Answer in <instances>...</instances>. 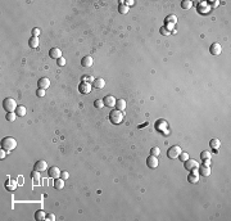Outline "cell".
I'll return each mask as SVG.
<instances>
[{"mask_svg":"<svg viewBox=\"0 0 231 221\" xmlns=\"http://www.w3.org/2000/svg\"><path fill=\"white\" fill-rule=\"evenodd\" d=\"M200 158H202V161L211 160V152H208V150H203V152L200 153Z\"/></svg>","mask_w":231,"mask_h":221,"instance_id":"31","label":"cell"},{"mask_svg":"<svg viewBox=\"0 0 231 221\" xmlns=\"http://www.w3.org/2000/svg\"><path fill=\"white\" fill-rule=\"evenodd\" d=\"M94 107H95V108H98V109H102L103 107H104L103 99H96V100L94 102Z\"/></svg>","mask_w":231,"mask_h":221,"instance_id":"32","label":"cell"},{"mask_svg":"<svg viewBox=\"0 0 231 221\" xmlns=\"http://www.w3.org/2000/svg\"><path fill=\"white\" fill-rule=\"evenodd\" d=\"M184 167L186 168L188 171H191L193 168H195V167H199V165H198V162H196L195 160H186L184 162Z\"/></svg>","mask_w":231,"mask_h":221,"instance_id":"9","label":"cell"},{"mask_svg":"<svg viewBox=\"0 0 231 221\" xmlns=\"http://www.w3.org/2000/svg\"><path fill=\"white\" fill-rule=\"evenodd\" d=\"M115 109H118V110H125L126 109V100L125 99H117V100H115Z\"/></svg>","mask_w":231,"mask_h":221,"instance_id":"23","label":"cell"},{"mask_svg":"<svg viewBox=\"0 0 231 221\" xmlns=\"http://www.w3.org/2000/svg\"><path fill=\"white\" fill-rule=\"evenodd\" d=\"M188 180H189V183H191V184H198L199 183V175L198 174H189L188 175Z\"/></svg>","mask_w":231,"mask_h":221,"instance_id":"25","label":"cell"},{"mask_svg":"<svg viewBox=\"0 0 231 221\" xmlns=\"http://www.w3.org/2000/svg\"><path fill=\"white\" fill-rule=\"evenodd\" d=\"M17 148V140L14 138L6 136L1 140V149L6 150V152H12L13 149Z\"/></svg>","mask_w":231,"mask_h":221,"instance_id":"1","label":"cell"},{"mask_svg":"<svg viewBox=\"0 0 231 221\" xmlns=\"http://www.w3.org/2000/svg\"><path fill=\"white\" fill-rule=\"evenodd\" d=\"M165 22H166V25H175L177 22V17L175 14H170V16H167Z\"/></svg>","mask_w":231,"mask_h":221,"instance_id":"26","label":"cell"},{"mask_svg":"<svg viewBox=\"0 0 231 221\" xmlns=\"http://www.w3.org/2000/svg\"><path fill=\"white\" fill-rule=\"evenodd\" d=\"M159 31H161V34H162L163 36H167V35H170V31L167 30V28L165 27V26H163V27H161V30H159Z\"/></svg>","mask_w":231,"mask_h":221,"instance_id":"39","label":"cell"},{"mask_svg":"<svg viewBox=\"0 0 231 221\" xmlns=\"http://www.w3.org/2000/svg\"><path fill=\"white\" fill-rule=\"evenodd\" d=\"M209 144H211V148L213 150V153H218L217 150L219 149V147H221V142H219L218 139H212Z\"/></svg>","mask_w":231,"mask_h":221,"instance_id":"20","label":"cell"},{"mask_svg":"<svg viewBox=\"0 0 231 221\" xmlns=\"http://www.w3.org/2000/svg\"><path fill=\"white\" fill-rule=\"evenodd\" d=\"M46 219V212L44 211V209H39V211H36L35 213V220L36 221H43Z\"/></svg>","mask_w":231,"mask_h":221,"instance_id":"22","label":"cell"},{"mask_svg":"<svg viewBox=\"0 0 231 221\" xmlns=\"http://www.w3.org/2000/svg\"><path fill=\"white\" fill-rule=\"evenodd\" d=\"M81 66L82 67H91L92 66V58L90 57V55H86V57H84L82 59H81Z\"/></svg>","mask_w":231,"mask_h":221,"instance_id":"19","label":"cell"},{"mask_svg":"<svg viewBox=\"0 0 231 221\" xmlns=\"http://www.w3.org/2000/svg\"><path fill=\"white\" fill-rule=\"evenodd\" d=\"M81 80H82V81H85V82H94V81H95V79H94V77H92V76H89V75H86V76H82V79H81Z\"/></svg>","mask_w":231,"mask_h":221,"instance_id":"34","label":"cell"},{"mask_svg":"<svg viewBox=\"0 0 231 221\" xmlns=\"http://www.w3.org/2000/svg\"><path fill=\"white\" fill-rule=\"evenodd\" d=\"M128 10H130L128 6L126 4H123V1H121L120 6H118V12H120L121 14H126V13H128Z\"/></svg>","mask_w":231,"mask_h":221,"instance_id":"27","label":"cell"},{"mask_svg":"<svg viewBox=\"0 0 231 221\" xmlns=\"http://www.w3.org/2000/svg\"><path fill=\"white\" fill-rule=\"evenodd\" d=\"M203 165H206V166H211V160H204V161H203Z\"/></svg>","mask_w":231,"mask_h":221,"instance_id":"45","label":"cell"},{"mask_svg":"<svg viewBox=\"0 0 231 221\" xmlns=\"http://www.w3.org/2000/svg\"><path fill=\"white\" fill-rule=\"evenodd\" d=\"M178 158H180L181 162H185L186 160H189V154L186 153V152H181V154L178 156Z\"/></svg>","mask_w":231,"mask_h":221,"instance_id":"35","label":"cell"},{"mask_svg":"<svg viewBox=\"0 0 231 221\" xmlns=\"http://www.w3.org/2000/svg\"><path fill=\"white\" fill-rule=\"evenodd\" d=\"M61 174H62V171L59 170L57 166H53V167H50L49 170H48V175H49V178H53V179L61 178Z\"/></svg>","mask_w":231,"mask_h":221,"instance_id":"7","label":"cell"},{"mask_svg":"<svg viewBox=\"0 0 231 221\" xmlns=\"http://www.w3.org/2000/svg\"><path fill=\"white\" fill-rule=\"evenodd\" d=\"M37 86H39V89H44V90L49 89V86H50V80L48 79V77H41V79L37 81Z\"/></svg>","mask_w":231,"mask_h":221,"instance_id":"8","label":"cell"},{"mask_svg":"<svg viewBox=\"0 0 231 221\" xmlns=\"http://www.w3.org/2000/svg\"><path fill=\"white\" fill-rule=\"evenodd\" d=\"M150 154H152V156H155V157H158L159 154H161V149H159L158 147H153V148L150 149Z\"/></svg>","mask_w":231,"mask_h":221,"instance_id":"33","label":"cell"},{"mask_svg":"<svg viewBox=\"0 0 231 221\" xmlns=\"http://www.w3.org/2000/svg\"><path fill=\"white\" fill-rule=\"evenodd\" d=\"M54 188L58 190H61L64 188V180L62 178H58V179H54Z\"/></svg>","mask_w":231,"mask_h":221,"instance_id":"24","label":"cell"},{"mask_svg":"<svg viewBox=\"0 0 231 221\" xmlns=\"http://www.w3.org/2000/svg\"><path fill=\"white\" fill-rule=\"evenodd\" d=\"M39 44H40L39 38H35V36H32V38L28 40V46L31 48V49H37V48H39Z\"/></svg>","mask_w":231,"mask_h":221,"instance_id":"21","label":"cell"},{"mask_svg":"<svg viewBox=\"0 0 231 221\" xmlns=\"http://www.w3.org/2000/svg\"><path fill=\"white\" fill-rule=\"evenodd\" d=\"M16 112H9V113H6V116H5V118L6 121H9V122H13V121H16Z\"/></svg>","mask_w":231,"mask_h":221,"instance_id":"30","label":"cell"},{"mask_svg":"<svg viewBox=\"0 0 231 221\" xmlns=\"http://www.w3.org/2000/svg\"><path fill=\"white\" fill-rule=\"evenodd\" d=\"M17 102L14 100L13 98H5L4 100H3V108L4 110H6V113L9 112H16L17 109Z\"/></svg>","mask_w":231,"mask_h":221,"instance_id":"4","label":"cell"},{"mask_svg":"<svg viewBox=\"0 0 231 221\" xmlns=\"http://www.w3.org/2000/svg\"><path fill=\"white\" fill-rule=\"evenodd\" d=\"M49 57L51 59H59V58H62V50L59 48H53L49 51Z\"/></svg>","mask_w":231,"mask_h":221,"instance_id":"12","label":"cell"},{"mask_svg":"<svg viewBox=\"0 0 231 221\" xmlns=\"http://www.w3.org/2000/svg\"><path fill=\"white\" fill-rule=\"evenodd\" d=\"M61 178H62L63 180H67V179L69 178V174H68V172H67V171H63L62 174H61Z\"/></svg>","mask_w":231,"mask_h":221,"instance_id":"40","label":"cell"},{"mask_svg":"<svg viewBox=\"0 0 231 221\" xmlns=\"http://www.w3.org/2000/svg\"><path fill=\"white\" fill-rule=\"evenodd\" d=\"M109 121L113 125H120L123 122V112L118 109H113L109 112Z\"/></svg>","mask_w":231,"mask_h":221,"instance_id":"3","label":"cell"},{"mask_svg":"<svg viewBox=\"0 0 231 221\" xmlns=\"http://www.w3.org/2000/svg\"><path fill=\"white\" fill-rule=\"evenodd\" d=\"M91 89H92V85L90 82H85V81H82V82L79 85V91L81 94H90Z\"/></svg>","mask_w":231,"mask_h":221,"instance_id":"6","label":"cell"},{"mask_svg":"<svg viewBox=\"0 0 231 221\" xmlns=\"http://www.w3.org/2000/svg\"><path fill=\"white\" fill-rule=\"evenodd\" d=\"M209 51H211L212 55H219V54H221V51H222V46L219 45L218 43H213L211 45V48H209Z\"/></svg>","mask_w":231,"mask_h":221,"instance_id":"11","label":"cell"},{"mask_svg":"<svg viewBox=\"0 0 231 221\" xmlns=\"http://www.w3.org/2000/svg\"><path fill=\"white\" fill-rule=\"evenodd\" d=\"M5 189L8 191H14L17 189V181L16 180H9L8 179V181L5 183Z\"/></svg>","mask_w":231,"mask_h":221,"instance_id":"18","label":"cell"},{"mask_svg":"<svg viewBox=\"0 0 231 221\" xmlns=\"http://www.w3.org/2000/svg\"><path fill=\"white\" fill-rule=\"evenodd\" d=\"M92 86L98 90H102L103 87L105 86V80L102 79V77H98V79H95V81L92 82Z\"/></svg>","mask_w":231,"mask_h":221,"instance_id":"15","label":"cell"},{"mask_svg":"<svg viewBox=\"0 0 231 221\" xmlns=\"http://www.w3.org/2000/svg\"><path fill=\"white\" fill-rule=\"evenodd\" d=\"M147 166L149 168H155L158 166V158L155 157V156H149L148 158H147Z\"/></svg>","mask_w":231,"mask_h":221,"instance_id":"10","label":"cell"},{"mask_svg":"<svg viewBox=\"0 0 231 221\" xmlns=\"http://www.w3.org/2000/svg\"><path fill=\"white\" fill-rule=\"evenodd\" d=\"M193 5V1H190V0H182L181 1V8L182 9H190Z\"/></svg>","mask_w":231,"mask_h":221,"instance_id":"29","label":"cell"},{"mask_svg":"<svg viewBox=\"0 0 231 221\" xmlns=\"http://www.w3.org/2000/svg\"><path fill=\"white\" fill-rule=\"evenodd\" d=\"M31 180H32L33 185H39L40 181H41V176H40V172L36 171V170H33L31 172Z\"/></svg>","mask_w":231,"mask_h":221,"instance_id":"16","label":"cell"},{"mask_svg":"<svg viewBox=\"0 0 231 221\" xmlns=\"http://www.w3.org/2000/svg\"><path fill=\"white\" fill-rule=\"evenodd\" d=\"M16 115L19 117H23L26 115V107L25 105H18L16 109Z\"/></svg>","mask_w":231,"mask_h":221,"instance_id":"28","label":"cell"},{"mask_svg":"<svg viewBox=\"0 0 231 221\" xmlns=\"http://www.w3.org/2000/svg\"><path fill=\"white\" fill-rule=\"evenodd\" d=\"M46 167H48V165H46V162L45 161H37L35 166H33V170H36V171H39V172H41V171H45L46 170Z\"/></svg>","mask_w":231,"mask_h":221,"instance_id":"14","label":"cell"},{"mask_svg":"<svg viewBox=\"0 0 231 221\" xmlns=\"http://www.w3.org/2000/svg\"><path fill=\"white\" fill-rule=\"evenodd\" d=\"M45 220L53 221V220H55V215H53V213H50V215H46V219H45Z\"/></svg>","mask_w":231,"mask_h":221,"instance_id":"41","label":"cell"},{"mask_svg":"<svg viewBox=\"0 0 231 221\" xmlns=\"http://www.w3.org/2000/svg\"><path fill=\"white\" fill-rule=\"evenodd\" d=\"M6 150H4V149H1V153H0V158H1V160H4L5 158V156H6Z\"/></svg>","mask_w":231,"mask_h":221,"instance_id":"42","label":"cell"},{"mask_svg":"<svg viewBox=\"0 0 231 221\" xmlns=\"http://www.w3.org/2000/svg\"><path fill=\"white\" fill-rule=\"evenodd\" d=\"M123 4H126L127 6H130V5L134 4V1H132V0H127V1H123Z\"/></svg>","mask_w":231,"mask_h":221,"instance_id":"43","label":"cell"},{"mask_svg":"<svg viewBox=\"0 0 231 221\" xmlns=\"http://www.w3.org/2000/svg\"><path fill=\"white\" fill-rule=\"evenodd\" d=\"M40 32H41V30H40L39 27H35V28H32V36H35V38H39Z\"/></svg>","mask_w":231,"mask_h":221,"instance_id":"36","label":"cell"},{"mask_svg":"<svg viewBox=\"0 0 231 221\" xmlns=\"http://www.w3.org/2000/svg\"><path fill=\"white\" fill-rule=\"evenodd\" d=\"M148 125H149V122H148V121H147V122H145V124H143V125H140V126H139V129H141V127H144V126H148Z\"/></svg>","mask_w":231,"mask_h":221,"instance_id":"46","label":"cell"},{"mask_svg":"<svg viewBox=\"0 0 231 221\" xmlns=\"http://www.w3.org/2000/svg\"><path fill=\"white\" fill-rule=\"evenodd\" d=\"M209 4L212 5V8H216V6H217V5H218V1H211V3H209Z\"/></svg>","mask_w":231,"mask_h":221,"instance_id":"44","label":"cell"},{"mask_svg":"<svg viewBox=\"0 0 231 221\" xmlns=\"http://www.w3.org/2000/svg\"><path fill=\"white\" fill-rule=\"evenodd\" d=\"M115 100H117V99H115L114 97H112V95H107V97L103 99L104 105H105V107H109V108H112V107L115 105Z\"/></svg>","mask_w":231,"mask_h":221,"instance_id":"13","label":"cell"},{"mask_svg":"<svg viewBox=\"0 0 231 221\" xmlns=\"http://www.w3.org/2000/svg\"><path fill=\"white\" fill-rule=\"evenodd\" d=\"M181 152H182L181 147L173 145V147H171V148L167 150V157L171 158V160H176V158H178V156L181 154Z\"/></svg>","mask_w":231,"mask_h":221,"instance_id":"5","label":"cell"},{"mask_svg":"<svg viewBox=\"0 0 231 221\" xmlns=\"http://www.w3.org/2000/svg\"><path fill=\"white\" fill-rule=\"evenodd\" d=\"M154 127H155V130L159 131L162 135H165V136H168V135L171 134V132H170V129H168V124H167V121L163 120V118L155 121Z\"/></svg>","mask_w":231,"mask_h":221,"instance_id":"2","label":"cell"},{"mask_svg":"<svg viewBox=\"0 0 231 221\" xmlns=\"http://www.w3.org/2000/svg\"><path fill=\"white\" fill-rule=\"evenodd\" d=\"M57 63H58L59 67H63V66L66 64V59L62 57V58H59V59H57Z\"/></svg>","mask_w":231,"mask_h":221,"instance_id":"38","label":"cell"},{"mask_svg":"<svg viewBox=\"0 0 231 221\" xmlns=\"http://www.w3.org/2000/svg\"><path fill=\"white\" fill-rule=\"evenodd\" d=\"M36 95H37V97H40V98H43L44 95H45V90H44V89H37L36 90Z\"/></svg>","mask_w":231,"mask_h":221,"instance_id":"37","label":"cell"},{"mask_svg":"<svg viewBox=\"0 0 231 221\" xmlns=\"http://www.w3.org/2000/svg\"><path fill=\"white\" fill-rule=\"evenodd\" d=\"M198 171H199V175L206 176V178L211 175V167L209 166H206V165H202L200 167H198Z\"/></svg>","mask_w":231,"mask_h":221,"instance_id":"17","label":"cell"}]
</instances>
